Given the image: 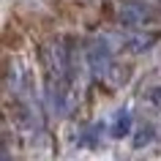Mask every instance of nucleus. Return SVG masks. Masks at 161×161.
I'll use <instances>...</instances> for the list:
<instances>
[{
  "label": "nucleus",
  "instance_id": "obj_2",
  "mask_svg": "<svg viewBox=\"0 0 161 161\" xmlns=\"http://www.w3.org/2000/svg\"><path fill=\"white\" fill-rule=\"evenodd\" d=\"M128 131H131V112H128V109H120L118 115H115V123H112L109 134L115 136V139H120V136H126Z\"/></svg>",
  "mask_w": 161,
  "mask_h": 161
},
{
  "label": "nucleus",
  "instance_id": "obj_1",
  "mask_svg": "<svg viewBox=\"0 0 161 161\" xmlns=\"http://www.w3.org/2000/svg\"><path fill=\"white\" fill-rule=\"evenodd\" d=\"M109 58H112V52H109V47H107V41H96L93 47H90V52H87L90 68H93L96 74H104V71L109 68Z\"/></svg>",
  "mask_w": 161,
  "mask_h": 161
},
{
  "label": "nucleus",
  "instance_id": "obj_3",
  "mask_svg": "<svg viewBox=\"0 0 161 161\" xmlns=\"http://www.w3.org/2000/svg\"><path fill=\"white\" fill-rule=\"evenodd\" d=\"M120 19H123L128 27H136V25H142L145 11L139 8V6H126V8H123V14H120Z\"/></svg>",
  "mask_w": 161,
  "mask_h": 161
},
{
  "label": "nucleus",
  "instance_id": "obj_4",
  "mask_svg": "<svg viewBox=\"0 0 161 161\" xmlns=\"http://www.w3.org/2000/svg\"><path fill=\"white\" fill-rule=\"evenodd\" d=\"M150 139H153V128H142L139 136H134V147H142V145H147Z\"/></svg>",
  "mask_w": 161,
  "mask_h": 161
}]
</instances>
